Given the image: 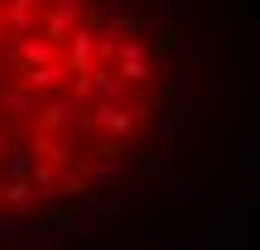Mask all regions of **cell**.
Here are the masks:
<instances>
[{
  "label": "cell",
  "mask_w": 260,
  "mask_h": 250,
  "mask_svg": "<svg viewBox=\"0 0 260 250\" xmlns=\"http://www.w3.org/2000/svg\"><path fill=\"white\" fill-rule=\"evenodd\" d=\"M96 39H102V34H96L92 24H77L73 34H68L63 58H68V73H73V77L77 73H92V67H106L102 58H96Z\"/></svg>",
  "instance_id": "1"
},
{
  "label": "cell",
  "mask_w": 260,
  "mask_h": 250,
  "mask_svg": "<svg viewBox=\"0 0 260 250\" xmlns=\"http://www.w3.org/2000/svg\"><path fill=\"white\" fill-rule=\"evenodd\" d=\"M116 77H121L125 87H140L149 77V53H145V39H121V48H116Z\"/></svg>",
  "instance_id": "2"
},
{
  "label": "cell",
  "mask_w": 260,
  "mask_h": 250,
  "mask_svg": "<svg viewBox=\"0 0 260 250\" xmlns=\"http://www.w3.org/2000/svg\"><path fill=\"white\" fill-rule=\"evenodd\" d=\"M92 121H96V130H102V135L116 145V139H130V135H135V106H121V101H96Z\"/></svg>",
  "instance_id": "3"
},
{
  "label": "cell",
  "mask_w": 260,
  "mask_h": 250,
  "mask_svg": "<svg viewBox=\"0 0 260 250\" xmlns=\"http://www.w3.org/2000/svg\"><path fill=\"white\" fill-rule=\"evenodd\" d=\"M0 202H5L19 222H34L39 207H44V193H39L29 178H10V183H0Z\"/></svg>",
  "instance_id": "4"
},
{
  "label": "cell",
  "mask_w": 260,
  "mask_h": 250,
  "mask_svg": "<svg viewBox=\"0 0 260 250\" xmlns=\"http://www.w3.org/2000/svg\"><path fill=\"white\" fill-rule=\"evenodd\" d=\"M68 58H53V63H39V67H24V73H19V82L29 87V92H58V87H68Z\"/></svg>",
  "instance_id": "5"
},
{
  "label": "cell",
  "mask_w": 260,
  "mask_h": 250,
  "mask_svg": "<svg viewBox=\"0 0 260 250\" xmlns=\"http://www.w3.org/2000/svg\"><path fill=\"white\" fill-rule=\"evenodd\" d=\"M29 168H34V149L24 139H0V183L29 178Z\"/></svg>",
  "instance_id": "6"
},
{
  "label": "cell",
  "mask_w": 260,
  "mask_h": 250,
  "mask_svg": "<svg viewBox=\"0 0 260 250\" xmlns=\"http://www.w3.org/2000/svg\"><path fill=\"white\" fill-rule=\"evenodd\" d=\"M106 154L121 164V173H125V178H135V173H145V178H149V173H159V168H164V159H159V154H145V149H116V145H111Z\"/></svg>",
  "instance_id": "7"
},
{
  "label": "cell",
  "mask_w": 260,
  "mask_h": 250,
  "mask_svg": "<svg viewBox=\"0 0 260 250\" xmlns=\"http://www.w3.org/2000/svg\"><path fill=\"white\" fill-rule=\"evenodd\" d=\"M169 202H174V212H188V207H198L203 202V193H207V178H188V173H178L174 183H169Z\"/></svg>",
  "instance_id": "8"
},
{
  "label": "cell",
  "mask_w": 260,
  "mask_h": 250,
  "mask_svg": "<svg viewBox=\"0 0 260 250\" xmlns=\"http://www.w3.org/2000/svg\"><path fill=\"white\" fill-rule=\"evenodd\" d=\"M29 183L44 193V202L48 197H58L63 193V164H48V159H34V168H29Z\"/></svg>",
  "instance_id": "9"
},
{
  "label": "cell",
  "mask_w": 260,
  "mask_h": 250,
  "mask_svg": "<svg viewBox=\"0 0 260 250\" xmlns=\"http://www.w3.org/2000/svg\"><path fill=\"white\" fill-rule=\"evenodd\" d=\"M0 111H5V116H15V121L34 116V92H29L24 82H19V87H0Z\"/></svg>",
  "instance_id": "10"
},
{
  "label": "cell",
  "mask_w": 260,
  "mask_h": 250,
  "mask_svg": "<svg viewBox=\"0 0 260 250\" xmlns=\"http://www.w3.org/2000/svg\"><path fill=\"white\" fill-rule=\"evenodd\" d=\"M96 231H102V217H96V212H68V236H77V241H92Z\"/></svg>",
  "instance_id": "11"
},
{
  "label": "cell",
  "mask_w": 260,
  "mask_h": 250,
  "mask_svg": "<svg viewBox=\"0 0 260 250\" xmlns=\"http://www.w3.org/2000/svg\"><path fill=\"white\" fill-rule=\"evenodd\" d=\"M174 116H178V106H164V116H159V139H164V145L178 139V121H174Z\"/></svg>",
  "instance_id": "12"
},
{
  "label": "cell",
  "mask_w": 260,
  "mask_h": 250,
  "mask_svg": "<svg viewBox=\"0 0 260 250\" xmlns=\"http://www.w3.org/2000/svg\"><path fill=\"white\" fill-rule=\"evenodd\" d=\"M10 241H24V226H19V217H0V245Z\"/></svg>",
  "instance_id": "13"
}]
</instances>
